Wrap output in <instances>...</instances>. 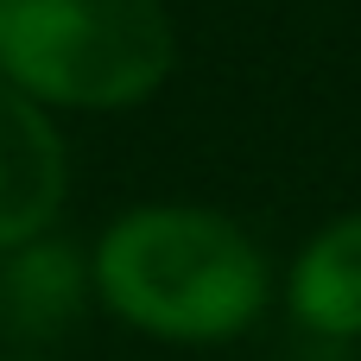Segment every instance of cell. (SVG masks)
<instances>
[{
	"instance_id": "5b68a950",
	"label": "cell",
	"mask_w": 361,
	"mask_h": 361,
	"mask_svg": "<svg viewBox=\"0 0 361 361\" xmlns=\"http://www.w3.org/2000/svg\"><path fill=\"white\" fill-rule=\"evenodd\" d=\"M89 305H95L89 247H76L70 235L44 228V235H32V241L0 254V330L19 349L76 330V317Z\"/></svg>"
},
{
	"instance_id": "8992f818",
	"label": "cell",
	"mask_w": 361,
	"mask_h": 361,
	"mask_svg": "<svg viewBox=\"0 0 361 361\" xmlns=\"http://www.w3.org/2000/svg\"><path fill=\"white\" fill-rule=\"evenodd\" d=\"M0 361H51V355H38V349H0Z\"/></svg>"
},
{
	"instance_id": "7a4b0ae2",
	"label": "cell",
	"mask_w": 361,
	"mask_h": 361,
	"mask_svg": "<svg viewBox=\"0 0 361 361\" xmlns=\"http://www.w3.org/2000/svg\"><path fill=\"white\" fill-rule=\"evenodd\" d=\"M178 70L165 0H0V76L51 114L146 108Z\"/></svg>"
},
{
	"instance_id": "277c9868",
	"label": "cell",
	"mask_w": 361,
	"mask_h": 361,
	"mask_svg": "<svg viewBox=\"0 0 361 361\" xmlns=\"http://www.w3.org/2000/svg\"><path fill=\"white\" fill-rule=\"evenodd\" d=\"M279 298H286V317L298 324V336L330 343V349H355L361 343V209L330 216L324 228H311L298 241V254L279 273Z\"/></svg>"
},
{
	"instance_id": "6da1fadb",
	"label": "cell",
	"mask_w": 361,
	"mask_h": 361,
	"mask_svg": "<svg viewBox=\"0 0 361 361\" xmlns=\"http://www.w3.org/2000/svg\"><path fill=\"white\" fill-rule=\"evenodd\" d=\"M89 286L121 330L171 349L247 336L279 292L260 235L241 216L190 197H152L108 216V228L89 241Z\"/></svg>"
},
{
	"instance_id": "3957f363",
	"label": "cell",
	"mask_w": 361,
	"mask_h": 361,
	"mask_svg": "<svg viewBox=\"0 0 361 361\" xmlns=\"http://www.w3.org/2000/svg\"><path fill=\"white\" fill-rule=\"evenodd\" d=\"M70 203V140L51 108L0 76V254L57 228Z\"/></svg>"
}]
</instances>
